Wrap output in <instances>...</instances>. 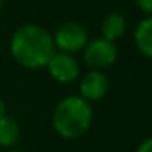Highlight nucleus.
Here are the masks:
<instances>
[{"instance_id": "nucleus-1", "label": "nucleus", "mask_w": 152, "mask_h": 152, "mask_svg": "<svg viewBox=\"0 0 152 152\" xmlns=\"http://www.w3.org/2000/svg\"><path fill=\"white\" fill-rule=\"evenodd\" d=\"M12 57L25 69L46 67L56 53L53 34L43 26L28 23L17 28L10 39Z\"/></svg>"}, {"instance_id": "nucleus-2", "label": "nucleus", "mask_w": 152, "mask_h": 152, "mask_svg": "<svg viewBox=\"0 0 152 152\" xmlns=\"http://www.w3.org/2000/svg\"><path fill=\"white\" fill-rule=\"evenodd\" d=\"M93 121V110L80 95H69L56 105L53 126L61 137L77 139L88 131Z\"/></svg>"}, {"instance_id": "nucleus-3", "label": "nucleus", "mask_w": 152, "mask_h": 152, "mask_svg": "<svg viewBox=\"0 0 152 152\" xmlns=\"http://www.w3.org/2000/svg\"><path fill=\"white\" fill-rule=\"evenodd\" d=\"M83 62L90 67V70H105L111 67L118 59V48L115 43L105 38L88 39L83 48Z\"/></svg>"}, {"instance_id": "nucleus-4", "label": "nucleus", "mask_w": 152, "mask_h": 152, "mask_svg": "<svg viewBox=\"0 0 152 152\" xmlns=\"http://www.w3.org/2000/svg\"><path fill=\"white\" fill-rule=\"evenodd\" d=\"M53 39L59 53H67L74 56L75 53L82 51L88 43V33L85 26L79 21H64L56 30Z\"/></svg>"}, {"instance_id": "nucleus-5", "label": "nucleus", "mask_w": 152, "mask_h": 152, "mask_svg": "<svg viewBox=\"0 0 152 152\" xmlns=\"http://www.w3.org/2000/svg\"><path fill=\"white\" fill-rule=\"evenodd\" d=\"M46 67L49 75L59 83L74 82L80 74V66L77 59L67 53H54Z\"/></svg>"}, {"instance_id": "nucleus-6", "label": "nucleus", "mask_w": 152, "mask_h": 152, "mask_svg": "<svg viewBox=\"0 0 152 152\" xmlns=\"http://www.w3.org/2000/svg\"><path fill=\"white\" fill-rule=\"evenodd\" d=\"M110 80L102 70H90L80 80V96L87 102H98L108 93Z\"/></svg>"}, {"instance_id": "nucleus-7", "label": "nucleus", "mask_w": 152, "mask_h": 152, "mask_svg": "<svg viewBox=\"0 0 152 152\" xmlns=\"http://www.w3.org/2000/svg\"><path fill=\"white\" fill-rule=\"evenodd\" d=\"M134 43L142 56L152 59V15H147L134 30Z\"/></svg>"}, {"instance_id": "nucleus-8", "label": "nucleus", "mask_w": 152, "mask_h": 152, "mask_svg": "<svg viewBox=\"0 0 152 152\" xmlns=\"http://www.w3.org/2000/svg\"><path fill=\"white\" fill-rule=\"evenodd\" d=\"M102 38L115 43L126 31V18L121 13H108L102 21Z\"/></svg>"}, {"instance_id": "nucleus-9", "label": "nucleus", "mask_w": 152, "mask_h": 152, "mask_svg": "<svg viewBox=\"0 0 152 152\" xmlns=\"http://www.w3.org/2000/svg\"><path fill=\"white\" fill-rule=\"evenodd\" d=\"M20 139V126L13 118L5 115L0 118V145L2 147H12Z\"/></svg>"}, {"instance_id": "nucleus-10", "label": "nucleus", "mask_w": 152, "mask_h": 152, "mask_svg": "<svg viewBox=\"0 0 152 152\" xmlns=\"http://www.w3.org/2000/svg\"><path fill=\"white\" fill-rule=\"evenodd\" d=\"M134 4L142 13H145V17L152 15V0H134Z\"/></svg>"}, {"instance_id": "nucleus-11", "label": "nucleus", "mask_w": 152, "mask_h": 152, "mask_svg": "<svg viewBox=\"0 0 152 152\" xmlns=\"http://www.w3.org/2000/svg\"><path fill=\"white\" fill-rule=\"evenodd\" d=\"M136 152H152V137H147L139 144Z\"/></svg>"}, {"instance_id": "nucleus-12", "label": "nucleus", "mask_w": 152, "mask_h": 152, "mask_svg": "<svg viewBox=\"0 0 152 152\" xmlns=\"http://www.w3.org/2000/svg\"><path fill=\"white\" fill-rule=\"evenodd\" d=\"M5 115H7V106H5L4 100L0 98V118H4Z\"/></svg>"}, {"instance_id": "nucleus-13", "label": "nucleus", "mask_w": 152, "mask_h": 152, "mask_svg": "<svg viewBox=\"0 0 152 152\" xmlns=\"http://www.w3.org/2000/svg\"><path fill=\"white\" fill-rule=\"evenodd\" d=\"M4 2H5V0H0V8L4 7Z\"/></svg>"}, {"instance_id": "nucleus-14", "label": "nucleus", "mask_w": 152, "mask_h": 152, "mask_svg": "<svg viewBox=\"0 0 152 152\" xmlns=\"http://www.w3.org/2000/svg\"><path fill=\"white\" fill-rule=\"evenodd\" d=\"M8 152H21V151H8Z\"/></svg>"}]
</instances>
